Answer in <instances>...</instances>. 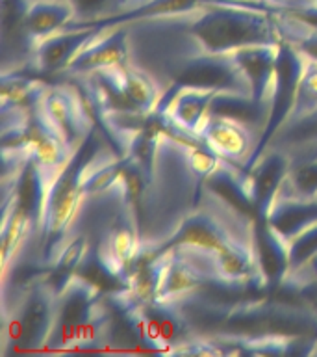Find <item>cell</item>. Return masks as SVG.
<instances>
[{
  "label": "cell",
  "instance_id": "7a4b0ae2",
  "mask_svg": "<svg viewBox=\"0 0 317 357\" xmlns=\"http://www.w3.org/2000/svg\"><path fill=\"white\" fill-rule=\"evenodd\" d=\"M58 289L47 275L17 287L13 305L4 303L6 344L21 350H41L47 346L56 314Z\"/></svg>",
  "mask_w": 317,
  "mask_h": 357
},
{
  "label": "cell",
  "instance_id": "30bf717a",
  "mask_svg": "<svg viewBox=\"0 0 317 357\" xmlns=\"http://www.w3.org/2000/svg\"><path fill=\"white\" fill-rule=\"evenodd\" d=\"M293 158L286 151L267 147L252 166L249 167L250 190L260 216H266L269 206L282 188Z\"/></svg>",
  "mask_w": 317,
  "mask_h": 357
},
{
  "label": "cell",
  "instance_id": "484cf974",
  "mask_svg": "<svg viewBox=\"0 0 317 357\" xmlns=\"http://www.w3.org/2000/svg\"><path fill=\"white\" fill-rule=\"evenodd\" d=\"M26 2H33V0H26Z\"/></svg>",
  "mask_w": 317,
  "mask_h": 357
},
{
  "label": "cell",
  "instance_id": "ac0fdd59",
  "mask_svg": "<svg viewBox=\"0 0 317 357\" xmlns=\"http://www.w3.org/2000/svg\"><path fill=\"white\" fill-rule=\"evenodd\" d=\"M49 84L39 78L24 77L22 73H2V106L33 110Z\"/></svg>",
  "mask_w": 317,
  "mask_h": 357
},
{
  "label": "cell",
  "instance_id": "8992f818",
  "mask_svg": "<svg viewBox=\"0 0 317 357\" xmlns=\"http://www.w3.org/2000/svg\"><path fill=\"white\" fill-rule=\"evenodd\" d=\"M128 26L127 24H111L100 26L91 41L82 49V52L72 60L61 75L69 78L82 77L89 73L100 71L106 67L128 63Z\"/></svg>",
  "mask_w": 317,
  "mask_h": 357
},
{
  "label": "cell",
  "instance_id": "8fae6325",
  "mask_svg": "<svg viewBox=\"0 0 317 357\" xmlns=\"http://www.w3.org/2000/svg\"><path fill=\"white\" fill-rule=\"evenodd\" d=\"M278 50H280V41L249 45L234 52L239 67L243 69L245 77L249 78L254 99L269 102V105H271L273 84L277 75Z\"/></svg>",
  "mask_w": 317,
  "mask_h": 357
},
{
  "label": "cell",
  "instance_id": "9c48e42d",
  "mask_svg": "<svg viewBox=\"0 0 317 357\" xmlns=\"http://www.w3.org/2000/svg\"><path fill=\"white\" fill-rule=\"evenodd\" d=\"M204 188L221 197L236 211L243 212L245 216L254 220L260 218L250 190V175L247 167L219 158V164L206 175Z\"/></svg>",
  "mask_w": 317,
  "mask_h": 357
},
{
  "label": "cell",
  "instance_id": "277c9868",
  "mask_svg": "<svg viewBox=\"0 0 317 357\" xmlns=\"http://www.w3.org/2000/svg\"><path fill=\"white\" fill-rule=\"evenodd\" d=\"M304 63L306 58L300 54L299 50L295 49L293 45L288 43V41H280L277 75H275V84H273L271 114H269L267 127L263 130V134H261L260 145H258L254 158L249 164V167L263 153V149L269 144V139L277 134L278 128L288 121L289 114L293 110L295 99H297V89H299L300 78H302V73H304Z\"/></svg>",
  "mask_w": 317,
  "mask_h": 357
},
{
  "label": "cell",
  "instance_id": "d6986e66",
  "mask_svg": "<svg viewBox=\"0 0 317 357\" xmlns=\"http://www.w3.org/2000/svg\"><path fill=\"white\" fill-rule=\"evenodd\" d=\"M278 195H288V197H316L317 156H295Z\"/></svg>",
  "mask_w": 317,
  "mask_h": 357
},
{
  "label": "cell",
  "instance_id": "d4e9b609",
  "mask_svg": "<svg viewBox=\"0 0 317 357\" xmlns=\"http://www.w3.org/2000/svg\"><path fill=\"white\" fill-rule=\"evenodd\" d=\"M299 156H317V147H316V149L306 151V153H302V155H299ZM293 158H295V156H293Z\"/></svg>",
  "mask_w": 317,
  "mask_h": 357
},
{
  "label": "cell",
  "instance_id": "cb8c5ba5",
  "mask_svg": "<svg viewBox=\"0 0 317 357\" xmlns=\"http://www.w3.org/2000/svg\"><path fill=\"white\" fill-rule=\"evenodd\" d=\"M302 0H269V11L277 10V8H286V6H293Z\"/></svg>",
  "mask_w": 317,
  "mask_h": 357
},
{
  "label": "cell",
  "instance_id": "603a6c76",
  "mask_svg": "<svg viewBox=\"0 0 317 357\" xmlns=\"http://www.w3.org/2000/svg\"><path fill=\"white\" fill-rule=\"evenodd\" d=\"M143 2L145 0H119V11H117L115 15H119V13H124V11L133 10V8H138V6L143 4Z\"/></svg>",
  "mask_w": 317,
  "mask_h": 357
},
{
  "label": "cell",
  "instance_id": "ffe728a7",
  "mask_svg": "<svg viewBox=\"0 0 317 357\" xmlns=\"http://www.w3.org/2000/svg\"><path fill=\"white\" fill-rule=\"evenodd\" d=\"M76 13V26H97L119 11V0H69ZM71 26V24H69Z\"/></svg>",
  "mask_w": 317,
  "mask_h": 357
},
{
  "label": "cell",
  "instance_id": "5bb4252c",
  "mask_svg": "<svg viewBox=\"0 0 317 357\" xmlns=\"http://www.w3.org/2000/svg\"><path fill=\"white\" fill-rule=\"evenodd\" d=\"M256 253L260 262L261 273L269 287H277L289 272V248L288 242L273 231L266 216L256 220Z\"/></svg>",
  "mask_w": 317,
  "mask_h": 357
},
{
  "label": "cell",
  "instance_id": "7402d4cb",
  "mask_svg": "<svg viewBox=\"0 0 317 357\" xmlns=\"http://www.w3.org/2000/svg\"><path fill=\"white\" fill-rule=\"evenodd\" d=\"M317 108V61L306 60L304 73L297 89V99H295L293 110L288 119L299 117L306 112Z\"/></svg>",
  "mask_w": 317,
  "mask_h": 357
},
{
  "label": "cell",
  "instance_id": "4fadbf2b",
  "mask_svg": "<svg viewBox=\"0 0 317 357\" xmlns=\"http://www.w3.org/2000/svg\"><path fill=\"white\" fill-rule=\"evenodd\" d=\"M76 21V13L69 0H33L24 11V28L33 49L41 39L69 26Z\"/></svg>",
  "mask_w": 317,
  "mask_h": 357
},
{
  "label": "cell",
  "instance_id": "52a82bcc",
  "mask_svg": "<svg viewBox=\"0 0 317 357\" xmlns=\"http://www.w3.org/2000/svg\"><path fill=\"white\" fill-rule=\"evenodd\" d=\"M100 26H65L58 32L50 33L49 38L41 39L33 49L30 66L38 73L47 75H61L71 66L86 45L97 36Z\"/></svg>",
  "mask_w": 317,
  "mask_h": 357
},
{
  "label": "cell",
  "instance_id": "e0dca14e",
  "mask_svg": "<svg viewBox=\"0 0 317 357\" xmlns=\"http://www.w3.org/2000/svg\"><path fill=\"white\" fill-rule=\"evenodd\" d=\"M271 13L280 39L293 45L306 60L317 61V24L304 22L302 19H297L284 11H271Z\"/></svg>",
  "mask_w": 317,
  "mask_h": 357
},
{
  "label": "cell",
  "instance_id": "3957f363",
  "mask_svg": "<svg viewBox=\"0 0 317 357\" xmlns=\"http://www.w3.org/2000/svg\"><path fill=\"white\" fill-rule=\"evenodd\" d=\"M32 112L50 132L63 139L72 153H76L95 132L91 106L80 88L71 82L49 84Z\"/></svg>",
  "mask_w": 317,
  "mask_h": 357
},
{
  "label": "cell",
  "instance_id": "9a60e30c",
  "mask_svg": "<svg viewBox=\"0 0 317 357\" xmlns=\"http://www.w3.org/2000/svg\"><path fill=\"white\" fill-rule=\"evenodd\" d=\"M210 114L236 119L256 132L263 134L271 114V105L254 99V95L239 91H217L210 105Z\"/></svg>",
  "mask_w": 317,
  "mask_h": 357
},
{
  "label": "cell",
  "instance_id": "6da1fadb",
  "mask_svg": "<svg viewBox=\"0 0 317 357\" xmlns=\"http://www.w3.org/2000/svg\"><path fill=\"white\" fill-rule=\"evenodd\" d=\"M182 21L200 47L211 54L282 41L271 11L243 2L204 0L199 8L182 13Z\"/></svg>",
  "mask_w": 317,
  "mask_h": 357
},
{
  "label": "cell",
  "instance_id": "7c38bea8",
  "mask_svg": "<svg viewBox=\"0 0 317 357\" xmlns=\"http://www.w3.org/2000/svg\"><path fill=\"white\" fill-rule=\"evenodd\" d=\"M267 223L273 231L280 234L286 242L304 233L306 229L317 223V195L316 197H288L277 195L266 212Z\"/></svg>",
  "mask_w": 317,
  "mask_h": 357
},
{
  "label": "cell",
  "instance_id": "ba28073f",
  "mask_svg": "<svg viewBox=\"0 0 317 357\" xmlns=\"http://www.w3.org/2000/svg\"><path fill=\"white\" fill-rule=\"evenodd\" d=\"M217 91L202 88H171L163 93L158 110L180 132L199 138L200 130L210 117V105Z\"/></svg>",
  "mask_w": 317,
  "mask_h": 357
},
{
  "label": "cell",
  "instance_id": "2e32d148",
  "mask_svg": "<svg viewBox=\"0 0 317 357\" xmlns=\"http://www.w3.org/2000/svg\"><path fill=\"white\" fill-rule=\"evenodd\" d=\"M267 147L286 151L291 158L317 147V108L293 117L278 128ZM266 147V149H267ZM263 149V151H266Z\"/></svg>",
  "mask_w": 317,
  "mask_h": 357
},
{
  "label": "cell",
  "instance_id": "5b68a950",
  "mask_svg": "<svg viewBox=\"0 0 317 357\" xmlns=\"http://www.w3.org/2000/svg\"><path fill=\"white\" fill-rule=\"evenodd\" d=\"M199 139L221 160L249 167L260 145L261 136L254 128L247 127L236 119L210 114L208 121L200 130Z\"/></svg>",
  "mask_w": 317,
  "mask_h": 357
},
{
  "label": "cell",
  "instance_id": "44dd1931",
  "mask_svg": "<svg viewBox=\"0 0 317 357\" xmlns=\"http://www.w3.org/2000/svg\"><path fill=\"white\" fill-rule=\"evenodd\" d=\"M289 248V272H299L302 268H306L314 259L317 257V223L311 225L300 233L299 236H295L288 244Z\"/></svg>",
  "mask_w": 317,
  "mask_h": 357
}]
</instances>
